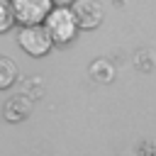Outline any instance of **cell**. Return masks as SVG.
<instances>
[{"mask_svg":"<svg viewBox=\"0 0 156 156\" xmlns=\"http://www.w3.org/2000/svg\"><path fill=\"white\" fill-rule=\"evenodd\" d=\"M44 27L49 32V37L58 44H66L76 37L78 32V22H76V15L68 5H56L49 10V15L44 17Z\"/></svg>","mask_w":156,"mask_h":156,"instance_id":"obj_1","label":"cell"},{"mask_svg":"<svg viewBox=\"0 0 156 156\" xmlns=\"http://www.w3.org/2000/svg\"><path fill=\"white\" fill-rule=\"evenodd\" d=\"M20 46H22L29 56H44V54L51 51L54 39L49 37L44 22H37V24H22V29H20Z\"/></svg>","mask_w":156,"mask_h":156,"instance_id":"obj_2","label":"cell"},{"mask_svg":"<svg viewBox=\"0 0 156 156\" xmlns=\"http://www.w3.org/2000/svg\"><path fill=\"white\" fill-rule=\"evenodd\" d=\"M15 22L20 24H37L44 22V17L51 10V0H10Z\"/></svg>","mask_w":156,"mask_h":156,"instance_id":"obj_3","label":"cell"},{"mask_svg":"<svg viewBox=\"0 0 156 156\" xmlns=\"http://www.w3.org/2000/svg\"><path fill=\"white\" fill-rule=\"evenodd\" d=\"M71 10L80 29H95L102 22V5L98 0H73Z\"/></svg>","mask_w":156,"mask_h":156,"instance_id":"obj_4","label":"cell"},{"mask_svg":"<svg viewBox=\"0 0 156 156\" xmlns=\"http://www.w3.org/2000/svg\"><path fill=\"white\" fill-rule=\"evenodd\" d=\"M32 112V102L24 98V95H15L7 105H5V117L10 122H17V119H24L27 115Z\"/></svg>","mask_w":156,"mask_h":156,"instance_id":"obj_5","label":"cell"},{"mask_svg":"<svg viewBox=\"0 0 156 156\" xmlns=\"http://www.w3.org/2000/svg\"><path fill=\"white\" fill-rule=\"evenodd\" d=\"M17 80V66L12 58L0 56V90H7L12 83Z\"/></svg>","mask_w":156,"mask_h":156,"instance_id":"obj_6","label":"cell"},{"mask_svg":"<svg viewBox=\"0 0 156 156\" xmlns=\"http://www.w3.org/2000/svg\"><path fill=\"white\" fill-rule=\"evenodd\" d=\"M15 24V15H12V5L10 0H0V34L7 32Z\"/></svg>","mask_w":156,"mask_h":156,"instance_id":"obj_7","label":"cell"},{"mask_svg":"<svg viewBox=\"0 0 156 156\" xmlns=\"http://www.w3.org/2000/svg\"><path fill=\"white\" fill-rule=\"evenodd\" d=\"M68 2H73V0H51V5H68Z\"/></svg>","mask_w":156,"mask_h":156,"instance_id":"obj_8","label":"cell"}]
</instances>
